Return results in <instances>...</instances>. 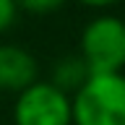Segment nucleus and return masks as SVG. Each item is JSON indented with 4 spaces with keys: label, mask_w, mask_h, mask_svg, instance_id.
I'll return each instance as SVG.
<instances>
[{
    "label": "nucleus",
    "mask_w": 125,
    "mask_h": 125,
    "mask_svg": "<svg viewBox=\"0 0 125 125\" xmlns=\"http://www.w3.org/2000/svg\"><path fill=\"white\" fill-rule=\"evenodd\" d=\"M91 73H123L125 68V18L99 13L81 29L78 50Z\"/></svg>",
    "instance_id": "2"
},
{
    "label": "nucleus",
    "mask_w": 125,
    "mask_h": 125,
    "mask_svg": "<svg viewBox=\"0 0 125 125\" xmlns=\"http://www.w3.org/2000/svg\"><path fill=\"white\" fill-rule=\"evenodd\" d=\"M10 120L13 125H73L70 94L39 78L37 83L16 94Z\"/></svg>",
    "instance_id": "3"
},
{
    "label": "nucleus",
    "mask_w": 125,
    "mask_h": 125,
    "mask_svg": "<svg viewBox=\"0 0 125 125\" xmlns=\"http://www.w3.org/2000/svg\"><path fill=\"white\" fill-rule=\"evenodd\" d=\"M89 76H91V70H89L86 60L78 52H70V55H62V57H57V60L52 62V70H50V78H47V81L52 86H57L60 91L73 96V94L86 83Z\"/></svg>",
    "instance_id": "5"
},
{
    "label": "nucleus",
    "mask_w": 125,
    "mask_h": 125,
    "mask_svg": "<svg viewBox=\"0 0 125 125\" xmlns=\"http://www.w3.org/2000/svg\"><path fill=\"white\" fill-rule=\"evenodd\" d=\"M39 81V60L21 44H0V91L18 94Z\"/></svg>",
    "instance_id": "4"
},
{
    "label": "nucleus",
    "mask_w": 125,
    "mask_h": 125,
    "mask_svg": "<svg viewBox=\"0 0 125 125\" xmlns=\"http://www.w3.org/2000/svg\"><path fill=\"white\" fill-rule=\"evenodd\" d=\"M73 3H78V5H83V8H91V10H107V8L117 5L123 0H73Z\"/></svg>",
    "instance_id": "8"
},
{
    "label": "nucleus",
    "mask_w": 125,
    "mask_h": 125,
    "mask_svg": "<svg viewBox=\"0 0 125 125\" xmlns=\"http://www.w3.org/2000/svg\"><path fill=\"white\" fill-rule=\"evenodd\" d=\"M18 10H26L31 16H47L65 5V0H16Z\"/></svg>",
    "instance_id": "6"
},
{
    "label": "nucleus",
    "mask_w": 125,
    "mask_h": 125,
    "mask_svg": "<svg viewBox=\"0 0 125 125\" xmlns=\"http://www.w3.org/2000/svg\"><path fill=\"white\" fill-rule=\"evenodd\" d=\"M70 102L73 125H125V73H91Z\"/></svg>",
    "instance_id": "1"
},
{
    "label": "nucleus",
    "mask_w": 125,
    "mask_h": 125,
    "mask_svg": "<svg viewBox=\"0 0 125 125\" xmlns=\"http://www.w3.org/2000/svg\"><path fill=\"white\" fill-rule=\"evenodd\" d=\"M16 18H18V5H16V0H0V37L16 23Z\"/></svg>",
    "instance_id": "7"
}]
</instances>
